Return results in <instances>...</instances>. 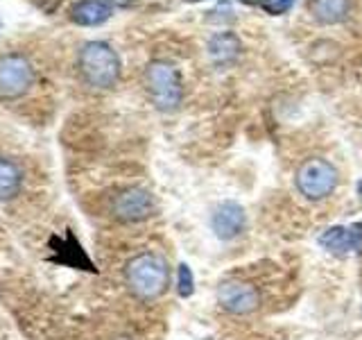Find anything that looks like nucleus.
Segmentation results:
<instances>
[{"instance_id": "nucleus-1", "label": "nucleus", "mask_w": 362, "mask_h": 340, "mask_svg": "<svg viewBox=\"0 0 362 340\" xmlns=\"http://www.w3.org/2000/svg\"><path fill=\"white\" fill-rule=\"evenodd\" d=\"M124 283L136 300H158L170 286L168 261L156 252H141L132 256L124 266Z\"/></svg>"}, {"instance_id": "nucleus-2", "label": "nucleus", "mask_w": 362, "mask_h": 340, "mask_svg": "<svg viewBox=\"0 0 362 340\" xmlns=\"http://www.w3.org/2000/svg\"><path fill=\"white\" fill-rule=\"evenodd\" d=\"M79 73L93 89H111L120 77V57L105 41H88L77 57Z\"/></svg>"}, {"instance_id": "nucleus-3", "label": "nucleus", "mask_w": 362, "mask_h": 340, "mask_svg": "<svg viewBox=\"0 0 362 340\" xmlns=\"http://www.w3.org/2000/svg\"><path fill=\"white\" fill-rule=\"evenodd\" d=\"M147 94L158 111H177L184 100V84L179 71L168 62H152L145 71Z\"/></svg>"}, {"instance_id": "nucleus-4", "label": "nucleus", "mask_w": 362, "mask_h": 340, "mask_svg": "<svg viewBox=\"0 0 362 340\" xmlns=\"http://www.w3.org/2000/svg\"><path fill=\"white\" fill-rule=\"evenodd\" d=\"M297 188L305 200L320 202L337 186V168L326 159H305L297 170Z\"/></svg>"}, {"instance_id": "nucleus-5", "label": "nucleus", "mask_w": 362, "mask_h": 340, "mask_svg": "<svg viewBox=\"0 0 362 340\" xmlns=\"http://www.w3.org/2000/svg\"><path fill=\"white\" fill-rule=\"evenodd\" d=\"M34 84V66L25 55L9 52L0 57V100H16Z\"/></svg>"}, {"instance_id": "nucleus-6", "label": "nucleus", "mask_w": 362, "mask_h": 340, "mask_svg": "<svg viewBox=\"0 0 362 340\" xmlns=\"http://www.w3.org/2000/svg\"><path fill=\"white\" fill-rule=\"evenodd\" d=\"M154 209L156 207H154L152 193L145 191V188H139V186L124 188L111 200L113 218L120 220V222H127V225L147 220L154 213Z\"/></svg>"}, {"instance_id": "nucleus-7", "label": "nucleus", "mask_w": 362, "mask_h": 340, "mask_svg": "<svg viewBox=\"0 0 362 340\" xmlns=\"http://www.w3.org/2000/svg\"><path fill=\"white\" fill-rule=\"evenodd\" d=\"M218 304L231 315H249L258 309L260 293L247 281L226 279L218 286Z\"/></svg>"}, {"instance_id": "nucleus-8", "label": "nucleus", "mask_w": 362, "mask_h": 340, "mask_svg": "<svg viewBox=\"0 0 362 340\" xmlns=\"http://www.w3.org/2000/svg\"><path fill=\"white\" fill-rule=\"evenodd\" d=\"M245 225H247V215H245V209L238 202L226 200V202L215 207L213 218H211V227H213V232L220 241H233L235 236L243 234Z\"/></svg>"}, {"instance_id": "nucleus-9", "label": "nucleus", "mask_w": 362, "mask_h": 340, "mask_svg": "<svg viewBox=\"0 0 362 340\" xmlns=\"http://www.w3.org/2000/svg\"><path fill=\"white\" fill-rule=\"evenodd\" d=\"M320 245L337 256L358 252V249H362V222L331 227L320 236Z\"/></svg>"}, {"instance_id": "nucleus-10", "label": "nucleus", "mask_w": 362, "mask_h": 340, "mask_svg": "<svg viewBox=\"0 0 362 340\" xmlns=\"http://www.w3.org/2000/svg\"><path fill=\"white\" fill-rule=\"evenodd\" d=\"M111 11L113 7L109 0H77L71 9V18L77 26L93 28V26H102L111 16Z\"/></svg>"}, {"instance_id": "nucleus-11", "label": "nucleus", "mask_w": 362, "mask_h": 340, "mask_svg": "<svg viewBox=\"0 0 362 340\" xmlns=\"http://www.w3.org/2000/svg\"><path fill=\"white\" fill-rule=\"evenodd\" d=\"M240 50H243V43L233 32H218L209 41V57L218 66L233 64L238 60V55H240Z\"/></svg>"}, {"instance_id": "nucleus-12", "label": "nucleus", "mask_w": 362, "mask_h": 340, "mask_svg": "<svg viewBox=\"0 0 362 340\" xmlns=\"http://www.w3.org/2000/svg\"><path fill=\"white\" fill-rule=\"evenodd\" d=\"M308 11L322 26H335L342 23L351 11V0H310Z\"/></svg>"}, {"instance_id": "nucleus-13", "label": "nucleus", "mask_w": 362, "mask_h": 340, "mask_svg": "<svg viewBox=\"0 0 362 340\" xmlns=\"http://www.w3.org/2000/svg\"><path fill=\"white\" fill-rule=\"evenodd\" d=\"M23 186V170L16 162L0 157V202L14 200Z\"/></svg>"}, {"instance_id": "nucleus-14", "label": "nucleus", "mask_w": 362, "mask_h": 340, "mask_svg": "<svg viewBox=\"0 0 362 340\" xmlns=\"http://www.w3.org/2000/svg\"><path fill=\"white\" fill-rule=\"evenodd\" d=\"M177 293L179 298H190L195 293V277H192V270L188 264H181L177 270Z\"/></svg>"}, {"instance_id": "nucleus-15", "label": "nucleus", "mask_w": 362, "mask_h": 340, "mask_svg": "<svg viewBox=\"0 0 362 340\" xmlns=\"http://www.w3.org/2000/svg\"><path fill=\"white\" fill-rule=\"evenodd\" d=\"M292 5H294V0H260V7H263L272 16L286 14V11L292 9Z\"/></svg>"}, {"instance_id": "nucleus-16", "label": "nucleus", "mask_w": 362, "mask_h": 340, "mask_svg": "<svg viewBox=\"0 0 362 340\" xmlns=\"http://www.w3.org/2000/svg\"><path fill=\"white\" fill-rule=\"evenodd\" d=\"M59 3H62V0H37V5H39L43 11H48V14H50V11H54L57 7H59Z\"/></svg>"}, {"instance_id": "nucleus-17", "label": "nucleus", "mask_w": 362, "mask_h": 340, "mask_svg": "<svg viewBox=\"0 0 362 340\" xmlns=\"http://www.w3.org/2000/svg\"><path fill=\"white\" fill-rule=\"evenodd\" d=\"M240 3H245V5H258L260 0H240Z\"/></svg>"}, {"instance_id": "nucleus-18", "label": "nucleus", "mask_w": 362, "mask_h": 340, "mask_svg": "<svg viewBox=\"0 0 362 340\" xmlns=\"http://www.w3.org/2000/svg\"><path fill=\"white\" fill-rule=\"evenodd\" d=\"M358 193H360V198H362V181H358Z\"/></svg>"}, {"instance_id": "nucleus-19", "label": "nucleus", "mask_w": 362, "mask_h": 340, "mask_svg": "<svg viewBox=\"0 0 362 340\" xmlns=\"http://www.w3.org/2000/svg\"><path fill=\"white\" fill-rule=\"evenodd\" d=\"M118 3H120V5H124V3H129V0H118Z\"/></svg>"}, {"instance_id": "nucleus-20", "label": "nucleus", "mask_w": 362, "mask_h": 340, "mask_svg": "<svg viewBox=\"0 0 362 340\" xmlns=\"http://www.w3.org/2000/svg\"><path fill=\"white\" fill-rule=\"evenodd\" d=\"M113 340H129V338H113Z\"/></svg>"}]
</instances>
